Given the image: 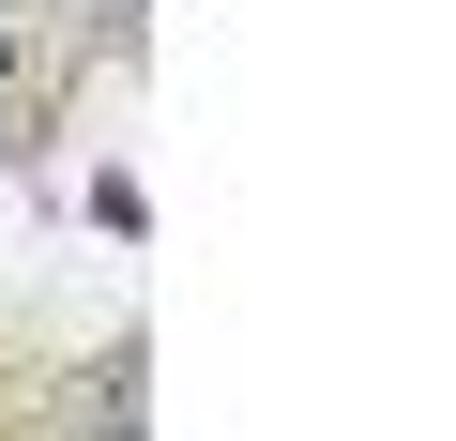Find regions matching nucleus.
<instances>
[{"label":"nucleus","mask_w":456,"mask_h":441,"mask_svg":"<svg viewBox=\"0 0 456 441\" xmlns=\"http://www.w3.org/2000/svg\"><path fill=\"white\" fill-rule=\"evenodd\" d=\"M92 16H107V31H122V16H137V0H92Z\"/></svg>","instance_id":"2"},{"label":"nucleus","mask_w":456,"mask_h":441,"mask_svg":"<svg viewBox=\"0 0 456 441\" xmlns=\"http://www.w3.org/2000/svg\"><path fill=\"white\" fill-rule=\"evenodd\" d=\"M16 77H31V0H0V107H16Z\"/></svg>","instance_id":"1"}]
</instances>
